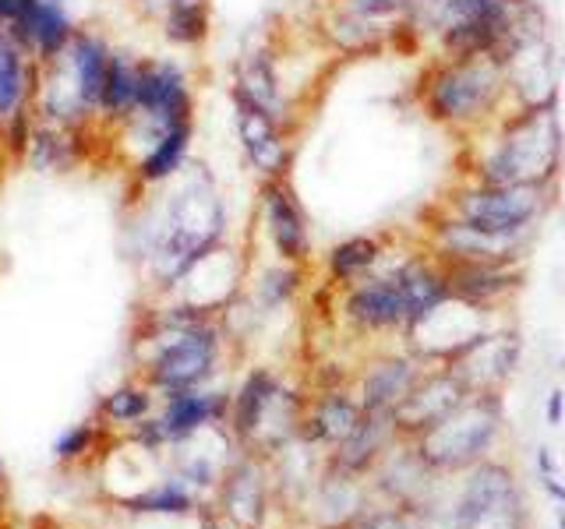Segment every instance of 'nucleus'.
I'll use <instances>...</instances> for the list:
<instances>
[{"instance_id": "35", "label": "nucleus", "mask_w": 565, "mask_h": 529, "mask_svg": "<svg viewBox=\"0 0 565 529\" xmlns=\"http://www.w3.org/2000/svg\"><path fill=\"white\" fill-rule=\"evenodd\" d=\"M361 529H406V522L393 516V511H382V516H371Z\"/></svg>"}, {"instance_id": "11", "label": "nucleus", "mask_w": 565, "mask_h": 529, "mask_svg": "<svg viewBox=\"0 0 565 529\" xmlns=\"http://www.w3.org/2000/svg\"><path fill=\"white\" fill-rule=\"evenodd\" d=\"M212 364H216V332L205 322L173 325L152 360V378L170 392H184L209 375Z\"/></svg>"}, {"instance_id": "36", "label": "nucleus", "mask_w": 565, "mask_h": 529, "mask_svg": "<svg viewBox=\"0 0 565 529\" xmlns=\"http://www.w3.org/2000/svg\"><path fill=\"white\" fill-rule=\"evenodd\" d=\"M11 145H14V152H22V149H25V114H18V117H14Z\"/></svg>"}, {"instance_id": "18", "label": "nucleus", "mask_w": 565, "mask_h": 529, "mask_svg": "<svg viewBox=\"0 0 565 529\" xmlns=\"http://www.w3.org/2000/svg\"><path fill=\"white\" fill-rule=\"evenodd\" d=\"M449 290L477 307L494 311L520 287V264H446Z\"/></svg>"}, {"instance_id": "25", "label": "nucleus", "mask_w": 565, "mask_h": 529, "mask_svg": "<svg viewBox=\"0 0 565 529\" xmlns=\"http://www.w3.org/2000/svg\"><path fill=\"white\" fill-rule=\"evenodd\" d=\"M361 420H364L361 402H353L343 392H332L318 402V410H315V434L326 441H340L343 445V441L361 428Z\"/></svg>"}, {"instance_id": "12", "label": "nucleus", "mask_w": 565, "mask_h": 529, "mask_svg": "<svg viewBox=\"0 0 565 529\" xmlns=\"http://www.w3.org/2000/svg\"><path fill=\"white\" fill-rule=\"evenodd\" d=\"M258 208H262V226H265V234H269L279 261L308 264V258H311V223H308L305 205L297 202V191L287 184V176L262 181Z\"/></svg>"}, {"instance_id": "23", "label": "nucleus", "mask_w": 565, "mask_h": 529, "mask_svg": "<svg viewBox=\"0 0 565 529\" xmlns=\"http://www.w3.org/2000/svg\"><path fill=\"white\" fill-rule=\"evenodd\" d=\"M138 82H141V61H131V57H124V53H114L99 110L106 117L131 120L138 114Z\"/></svg>"}, {"instance_id": "4", "label": "nucleus", "mask_w": 565, "mask_h": 529, "mask_svg": "<svg viewBox=\"0 0 565 529\" xmlns=\"http://www.w3.org/2000/svg\"><path fill=\"white\" fill-rule=\"evenodd\" d=\"M558 198V187L544 184H477L463 176L441 198V212L463 219L470 226L491 229V234H523L534 237Z\"/></svg>"}, {"instance_id": "14", "label": "nucleus", "mask_w": 565, "mask_h": 529, "mask_svg": "<svg viewBox=\"0 0 565 529\" xmlns=\"http://www.w3.org/2000/svg\"><path fill=\"white\" fill-rule=\"evenodd\" d=\"M516 364H520V339L512 332L491 328L477 343H470L459 357H452L446 367L456 370V378L473 396H481V392H494L516 370Z\"/></svg>"}, {"instance_id": "21", "label": "nucleus", "mask_w": 565, "mask_h": 529, "mask_svg": "<svg viewBox=\"0 0 565 529\" xmlns=\"http://www.w3.org/2000/svg\"><path fill=\"white\" fill-rule=\"evenodd\" d=\"M385 258H388V247L382 234H353L340 244H332V251L326 255V269L335 287H353V282L379 272Z\"/></svg>"}, {"instance_id": "33", "label": "nucleus", "mask_w": 565, "mask_h": 529, "mask_svg": "<svg viewBox=\"0 0 565 529\" xmlns=\"http://www.w3.org/2000/svg\"><path fill=\"white\" fill-rule=\"evenodd\" d=\"M138 508H149V511H184L188 498L177 487H159L156 494H146V498L135 501Z\"/></svg>"}, {"instance_id": "26", "label": "nucleus", "mask_w": 565, "mask_h": 529, "mask_svg": "<svg viewBox=\"0 0 565 529\" xmlns=\"http://www.w3.org/2000/svg\"><path fill=\"white\" fill-rule=\"evenodd\" d=\"M25 64L22 50L11 40V32H0V117H14V110L25 99Z\"/></svg>"}, {"instance_id": "32", "label": "nucleus", "mask_w": 565, "mask_h": 529, "mask_svg": "<svg viewBox=\"0 0 565 529\" xmlns=\"http://www.w3.org/2000/svg\"><path fill=\"white\" fill-rule=\"evenodd\" d=\"M146 406H149L146 396L135 392V388H124V392H114L110 399H106V413H114L120 420H135V417L146 413Z\"/></svg>"}, {"instance_id": "27", "label": "nucleus", "mask_w": 565, "mask_h": 529, "mask_svg": "<svg viewBox=\"0 0 565 529\" xmlns=\"http://www.w3.org/2000/svg\"><path fill=\"white\" fill-rule=\"evenodd\" d=\"M276 399H279L276 381L265 375V370H255V375L244 381L241 396H237V428L241 431H255Z\"/></svg>"}, {"instance_id": "31", "label": "nucleus", "mask_w": 565, "mask_h": 529, "mask_svg": "<svg viewBox=\"0 0 565 529\" xmlns=\"http://www.w3.org/2000/svg\"><path fill=\"white\" fill-rule=\"evenodd\" d=\"M332 4H343V8L358 11V14L375 18V22L396 25V22H403L406 14H411L414 0H332Z\"/></svg>"}, {"instance_id": "7", "label": "nucleus", "mask_w": 565, "mask_h": 529, "mask_svg": "<svg viewBox=\"0 0 565 529\" xmlns=\"http://www.w3.org/2000/svg\"><path fill=\"white\" fill-rule=\"evenodd\" d=\"M138 123L149 149L167 131L191 123V85L177 61H141L138 82V114L128 120Z\"/></svg>"}, {"instance_id": "24", "label": "nucleus", "mask_w": 565, "mask_h": 529, "mask_svg": "<svg viewBox=\"0 0 565 529\" xmlns=\"http://www.w3.org/2000/svg\"><path fill=\"white\" fill-rule=\"evenodd\" d=\"M220 406H223L220 396H205V392H191V388H184V392H173V399L167 406V417L159 420L156 431L163 438H184L194 428H202L205 420L216 417Z\"/></svg>"}, {"instance_id": "13", "label": "nucleus", "mask_w": 565, "mask_h": 529, "mask_svg": "<svg viewBox=\"0 0 565 529\" xmlns=\"http://www.w3.org/2000/svg\"><path fill=\"white\" fill-rule=\"evenodd\" d=\"M505 71L516 106H558V53L552 35L523 40L505 57Z\"/></svg>"}, {"instance_id": "22", "label": "nucleus", "mask_w": 565, "mask_h": 529, "mask_svg": "<svg viewBox=\"0 0 565 529\" xmlns=\"http://www.w3.org/2000/svg\"><path fill=\"white\" fill-rule=\"evenodd\" d=\"M191 134H194L191 123H181V128H173L159 138L156 145L146 152V159L138 163L141 184H163V181H173V176H181V170L188 166Z\"/></svg>"}, {"instance_id": "38", "label": "nucleus", "mask_w": 565, "mask_h": 529, "mask_svg": "<svg viewBox=\"0 0 565 529\" xmlns=\"http://www.w3.org/2000/svg\"><path fill=\"white\" fill-rule=\"evenodd\" d=\"M558 75L565 78V53H558Z\"/></svg>"}, {"instance_id": "5", "label": "nucleus", "mask_w": 565, "mask_h": 529, "mask_svg": "<svg viewBox=\"0 0 565 529\" xmlns=\"http://www.w3.org/2000/svg\"><path fill=\"white\" fill-rule=\"evenodd\" d=\"M499 423L502 413L494 392L467 396L452 413H446L424 434H417L420 463L435 469H463L477 463L491 449L494 434H499Z\"/></svg>"}, {"instance_id": "20", "label": "nucleus", "mask_w": 565, "mask_h": 529, "mask_svg": "<svg viewBox=\"0 0 565 529\" xmlns=\"http://www.w3.org/2000/svg\"><path fill=\"white\" fill-rule=\"evenodd\" d=\"M8 32L18 46L40 50L43 61H53L57 53H64L71 46V40H75V29H71V18L61 8V0H40L25 22L11 25Z\"/></svg>"}, {"instance_id": "30", "label": "nucleus", "mask_w": 565, "mask_h": 529, "mask_svg": "<svg viewBox=\"0 0 565 529\" xmlns=\"http://www.w3.org/2000/svg\"><path fill=\"white\" fill-rule=\"evenodd\" d=\"M258 511H262V490L252 476H241V481H234V487H230V516L252 529Z\"/></svg>"}, {"instance_id": "8", "label": "nucleus", "mask_w": 565, "mask_h": 529, "mask_svg": "<svg viewBox=\"0 0 565 529\" xmlns=\"http://www.w3.org/2000/svg\"><path fill=\"white\" fill-rule=\"evenodd\" d=\"M488 307H477L470 300L449 293L441 304H435L428 314L406 328V339L417 346V353L424 357H435L441 364H449L452 357H459L470 343L481 339L484 332H491L488 322Z\"/></svg>"}, {"instance_id": "29", "label": "nucleus", "mask_w": 565, "mask_h": 529, "mask_svg": "<svg viewBox=\"0 0 565 529\" xmlns=\"http://www.w3.org/2000/svg\"><path fill=\"white\" fill-rule=\"evenodd\" d=\"M300 287V264L294 261H279L273 269H265L258 279V300L265 307H279L297 293Z\"/></svg>"}, {"instance_id": "28", "label": "nucleus", "mask_w": 565, "mask_h": 529, "mask_svg": "<svg viewBox=\"0 0 565 529\" xmlns=\"http://www.w3.org/2000/svg\"><path fill=\"white\" fill-rule=\"evenodd\" d=\"M163 35L177 46H199L209 35V4L191 8H167L163 11Z\"/></svg>"}, {"instance_id": "17", "label": "nucleus", "mask_w": 565, "mask_h": 529, "mask_svg": "<svg viewBox=\"0 0 565 529\" xmlns=\"http://www.w3.org/2000/svg\"><path fill=\"white\" fill-rule=\"evenodd\" d=\"M424 367L411 357L375 360L361 378V406L364 413H396L420 385Z\"/></svg>"}, {"instance_id": "9", "label": "nucleus", "mask_w": 565, "mask_h": 529, "mask_svg": "<svg viewBox=\"0 0 565 529\" xmlns=\"http://www.w3.org/2000/svg\"><path fill=\"white\" fill-rule=\"evenodd\" d=\"M230 102H234V123H237V141L241 152L247 159L262 181H276L287 176L290 170V128L279 117H273L265 106H258L252 96H244L241 88H230Z\"/></svg>"}, {"instance_id": "6", "label": "nucleus", "mask_w": 565, "mask_h": 529, "mask_svg": "<svg viewBox=\"0 0 565 529\" xmlns=\"http://www.w3.org/2000/svg\"><path fill=\"white\" fill-rule=\"evenodd\" d=\"M534 237L523 234H491L470 226L449 212L435 208L428 226V251L441 264H520Z\"/></svg>"}, {"instance_id": "10", "label": "nucleus", "mask_w": 565, "mask_h": 529, "mask_svg": "<svg viewBox=\"0 0 565 529\" xmlns=\"http://www.w3.org/2000/svg\"><path fill=\"white\" fill-rule=\"evenodd\" d=\"M520 490L502 466L473 473L456 505L452 529H520Z\"/></svg>"}, {"instance_id": "1", "label": "nucleus", "mask_w": 565, "mask_h": 529, "mask_svg": "<svg viewBox=\"0 0 565 529\" xmlns=\"http://www.w3.org/2000/svg\"><path fill=\"white\" fill-rule=\"evenodd\" d=\"M565 173V128L558 106H512L467 138V176L477 184L558 187Z\"/></svg>"}, {"instance_id": "2", "label": "nucleus", "mask_w": 565, "mask_h": 529, "mask_svg": "<svg viewBox=\"0 0 565 529\" xmlns=\"http://www.w3.org/2000/svg\"><path fill=\"white\" fill-rule=\"evenodd\" d=\"M417 99L424 117L463 141L516 106L509 93L505 61L494 53H473V57L435 53L417 82Z\"/></svg>"}, {"instance_id": "37", "label": "nucleus", "mask_w": 565, "mask_h": 529, "mask_svg": "<svg viewBox=\"0 0 565 529\" xmlns=\"http://www.w3.org/2000/svg\"><path fill=\"white\" fill-rule=\"evenodd\" d=\"M552 420H555V423L562 420V392L552 396Z\"/></svg>"}, {"instance_id": "19", "label": "nucleus", "mask_w": 565, "mask_h": 529, "mask_svg": "<svg viewBox=\"0 0 565 529\" xmlns=\"http://www.w3.org/2000/svg\"><path fill=\"white\" fill-rule=\"evenodd\" d=\"M110 61H114L110 46H106L103 40H96V35L78 32L67 46V71H71V82H75V88H78V99L85 106V114L99 110L106 75H110Z\"/></svg>"}, {"instance_id": "3", "label": "nucleus", "mask_w": 565, "mask_h": 529, "mask_svg": "<svg viewBox=\"0 0 565 529\" xmlns=\"http://www.w3.org/2000/svg\"><path fill=\"white\" fill-rule=\"evenodd\" d=\"M181 184L167 198L159 223L152 226V269L156 276L173 287L181 282L194 264L209 251H216L226 234V205L212 173L199 166L181 170Z\"/></svg>"}, {"instance_id": "34", "label": "nucleus", "mask_w": 565, "mask_h": 529, "mask_svg": "<svg viewBox=\"0 0 565 529\" xmlns=\"http://www.w3.org/2000/svg\"><path fill=\"white\" fill-rule=\"evenodd\" d=\"M88 438H93V434H88L85 428H78V431H71V434H64L61 438V445H57V452L61 455H78L85 445H88Z\"/></svg>"}, {"instance_id": "15", "label": "nucleus", "mask_w": 565, "mask_h": 529, "mask_svg": "<svg viewBox=\"0 0 565 529\" xmlns=\"http://www.w3.org/2000/svg\"><path fill=\"white\" fill-rule=\"evenodd\" d=\"M315 29H318V43L329 53H340V57H371V53L385 50L388 35H393V25L375 22V18L358 14L343 4H332V0H326Z\"/></svg>"}, {"instance_id": "16", "label": "nucleus", "mask_w": 565, "mask_h": 529, "mask_svg": "<svg viewBox=\"0 0 565 529\" xmlns=\"http://www.w3.org/2000/svg\"><path fill=\"white\" fill-rule=\"evenodd\" d=\"M467 396H473V392L456 378V370L452 367H438L435 375L420 378V385L411 392V399H406L393 413L396 417V431L424 434L431 423H438L446 413H452Z\"/></svg>"}]
</instances>
